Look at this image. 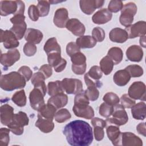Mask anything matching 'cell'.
I'll list each match as a JSON object with an SVG mask.
<instances>
[{
    "label": "cell",
    "instance_id": "obj_57",
    "mask_svg": "<svg viewBox=\"0 0 146 146\" xmlns=\"http://www.w3.org/2000/svg\"><path fill=\"white\" fill-rule=\"evenodd\" d=\"M91 123L93 127L98 126V127H100L102 128H105L107 125V123L105 120L100 119L99 117H94L92 118V120L91 121Z\"/></svg>",
    "mask_w": 146,
    "mask_h": 146
},
{
    "label": "cell",
    "instance_id": "obj_51",
    "mask_svg": "<svg viewBox=\"0 0 146 146\" xmlns=\"http://www.w3.org/2000/svg\"><path fill=\"white\" fill-rule=\"evenodd\" d=\"M36 46L30 42H27L23 47V52L27 56H33L36 52Z\"/></svg>",
    "mask_w": 146,
    "mask_h": 146
},
{
    "label": "cell",
    "instance_id": "obj_16",
    "mask_svg": "<svg viewBox=\"0 0 146 146\" xmlns=\"http://www.w3.org/2000/svg\"><path fill=\"white\" fill-rule=\"evenodd\" d=\"M104 3L101 0H80L79 5L81 10L86 14H92L96 9L101 7Z\"/></svg>",
    "mask_w": 146,
    "mask_h": 146
},
{
    "label": "cell",
    "instance_id": "obj_46",
    "mask_svg": "<svg viewBox=\"0 0 146 146\" xmlns=\"http://www.w3.org/2000/svg\"><path fill=\"white\" fill-rule=\"evenodd\" d=\"M10 129L6 128H1L0 129V145L7 146L10 141L9 133Z\"/></svg>",
    "mask_w": 146,
    "mask_h": 146
},
{
    "label": "cell",
    "instance_id": "obj_11",
    "mask_svg": "<svg viewBox=\"0 0 146 146\" xmlns=\"http://www.w3.org/2000/svg\"><path fill=\"white\" fill-rule=\"evenodd\" d=\"M128 95L134 100H145L146 88L145 84L141 81L133 82L129 87Z\"/></svg>",
    "mask_w": 146,
    "mask_h": 146
},
{
    "label": "cell",
    "instance_id": "obj_24",
    "mask_svg": "<svg viewBox=\"0 0 146 146\" xmlns=\"http://www.w3.org/2000/svg\"><path fill=\"white\" fill-rule=\"evenodd\" d=\"M45 79L46 78L44 75L40 71L34 73L31 78V83L34 88L39 90L44 96L46 95L47 92V87L44 82Z\"/></svg>",
    "mask_w": 146,
    "mask_h": 146
},
{
    "label": "cell",
    "instance_id": "obj_30",
    "mask_svg": "<svg viewBox=\"0 0 146 146\" xmlns=\"http://www.w3.org/2000/svg\"><path fill=\"white\" fill-rule=\"evenodd\" d=\"M145 110V103L143 102H139L131 107L132 115L136 120H144L146 116Z\"/></svg>",
    "mask_w": 146,
    "mask_h": 146
},
{
    "label": "cell",
    "instance_id": "obj_26",
    "mask_svg": "<svg viewBox=\"0 0 146 146\" xmlns=\"http://www.w3.org/2000/svg\"><path fill=\"white\" fill-rule=\"evenodd\" d=\"M43 36V34L40 30L33 28L27 29L25 34L26 40L34 44L39 43L42 40Z\"/></svg>",
    "mask_w": 146,
    "mask_h": 146
},
{
    "label": "cell",
    "instance_id": "obj_28",
    "mask_svg": "<svg viewBox=\"0 0 146 146\" xmlns=\"http://www.w3.org/2000/svg\"><path fill=\"white\" fill-rule=\"evenodd\" d=\"M67 102L68 96L64 93L58 94L54 96H51L47 101V103L52 105L56 108V110L64 107L67 104Z\"/></svg>",
    "mask_w": 146,
    "mask_h": 146
},
{
    "label": "cell",
    "instance_id": "obj_56",
    "mask_svg": "<svg viewBox=\"0 0 146 146\" xmlns=\"http://www.w3.org/2000/svg\"><path fill=\"white\" fill-rule=\"evenodd\" d=\"M94 134L96 140L100 141L104 136V131L103 128L100 127H94Z\"/></svg>",
    "mask_w": 146,
    "mask_h": 146
},
{
    "label": "cell",
    "instance_id": "obj_54",
    "mask_svg": "<svg viewBox=\"0 0 146 146\" xmlns=\"http://www.w3.org/2000/svg\"><path fill=\"white\" fill-rule=\"evenodd\" d=\"M80 51V48L75 42H70L66 46V52L67 55L71 56L77 52Z\"/></svg>",
    "mask_w": 146,
    "mask_h": 146
},
{
    "label": "cell",
    "instance_id": "obj_38",
    "mask_svg": "<svg viewBox=\"0 0 146 146\" xmlns=\"http://www.w3.org/2000/svg\"><path fill=\"white\" fill-rule=\"evenodd\" d=\"M11 100L19 107H24L26 104V96L23 90L17 91L11 98Z\"/></svg>",
    "mask_w": 146,
    "mask_h": 146
},
{
    "label": "cell",
    "instance_id": "obj_6",
    "mask_svg": "<svg viewBox=\"0 0 146 146\" xmlns=\"http://www.w3.org/2000/svg\"><path fill=\"white\" fill-rule=\"evenodd\" d=\"M137 6L133 2H129L123 5L121 10L119 21L121 25L128 27L133 21V17L137 12Z\"/></svg>",
    "mask_w": 146,
    "mask_h": 146
},
{
    "label": "cell",
    "instance_id": "obj_10",
    "mask_svg": "<svg viewBox=\"0 0 146 146\" xmlns=\"http://www.w3.org/2000/svg\"><path fill=\"white\" fill-rule=\"evenodd\" d=\"M71 57L72 71L76 75H82L86 70V57L80 51L73 54Z\"/></svg>",
    "mask_w": 146,
    "mask_h": 146
},
{
    "label": "cell",
    "instance_id": "obj_20",
    "mask_svg": "<svg viewBox=\"0 0 146 146\" xmlns=\"http://www.w3.org/2000/svg\"><path fill=\"white\" fill-rule=\"evenodd\" d=\"M74 114L79 117L91 119L94 116V111L89 105L74 106L72 108Z\"/></svg>",
    "mask_w": 146,
    "mask_h": 146
},
{
    "label": "cell",
    "instance_id": "obj_3",
    "mask_svg": "<svg viewBox=\"0 0 146 146\" xmlns=\"http://www.w3.org/2000/svg\"><path fill=\"white\" fill-rule=\"evenodd\" d=\"M25 3L22 1H1L0 2V13L1 16L10 14H24Z\"/></svg>",
    "mask_w": 146,
    "mask_h": 146
},
{
    "label": "cell",
    "instance_id": "obj_53",
    "mask_svg": "<svg viewBox=\"0 0 146 146\" xmlns=\"http://www.w3.org/2000/svg\"><path fill=\"white\" fill-rule=\"evenodd\" d=\"M18 72L20 73L26 79V81H29L33 76V71L29 67L26 66H23L21 67Z\"/></svg>",
    "mask_w": 146,
    "mask_h": 146
},
{
    "label": "cell",
    "instance_id": "obj_36",
    "mask_svg": "<svg viewBox=\"0 0 146 146\" xmlns=\"http://www.w3.org/2000/svg\"><path fill=\"white\" fill-rule=\"evenodd\" d=\"M47 91L48 94L51 96L63 93L64 91L61 85V81L56 80L55 82H50L47 85Z\"/></svg>",
    "mask_w": 146,
    "mask_h": 146
},
{
    "label": "cell",
    "instance_id": "obj_12",
    "mask_svg": "<svg viewBox=\"0 0 146 146\" xmlns=\"http://www.w3.org/2000/svg\"><path fill=\"white\" fill-rule=\"evenodd\" d=\"M0 42L3 43V46L6 49H14L17 47L19 42L15 35L11 30H1Z\"/></svg>",
    "mask_w": 146,
    "mask_h": 146
},
{
    "label": "cell",
    "instance_id": "obj_49",
    "mask_svg": "<svg viewBox=\"0 0 146 146\" xmlns=\"http://www.w3.org/2000/svg\"><path fill=\"white\" fill-rule=\"evenodd\" d=\"M120 101L121 102V104L124 108H130L136 104L135 100L132 99L131 98H130L129 95L127 94H123L121 96L120 99Z\"/></svg>",
    "mask_w": 146,
    "mask_h": 146
},
{
    "label": "cell",
    "instance_id": "obj_52",
    "mask_svg": "<svg viewBox=\"0 0 146 146\" xmlns=\"http://www.w3.org/2000/svg\"><path fill=\"white\" fill-rule=\"evenodd\" d=\"M28 14H29V18L33 21H38L39 17H40L37 6L34 5H30L29 6L28 9Z\"/></svg>",
    "mask_w": 146,
    "mask_h": 146
},
{
    "label": "cell",
    "instance_id": "obj_15",
    "mask_svg": "<svg viewBox=\"0 0 146 146\" xmlns=\"http://www.w3.org/2000/svg\"><path fill=\"white\" fill-rule=\"evenodd\" d=\"M20 59V52L16 49L8 50L6 53L2 54L0 57V62L6 68L13 66Z\"/></svg>",
    "mask_w": 146,
    "mask_h": 146
},
{
    "label": "cell",
    "instance_id": "obj_23",
    "mask_svg": "<svg viewBox=\"0 0 146 146\" xmlns=\"http://www.w3.org/2000/svg\"><path fill=\"white\" fill-rule=\"evenodd\" d=\"M1 122L4 125H8L14 116V108L7 104H3L0 108Z\"/></svg>",
    "mask_w": 146,
    "mask_h": 146
},
{
    "label": "cell",
    "instance_id": "obj_55",
    "mask_svg": "<svg viewBox=\"0 0 146 146\" xmlns=\"http://www.w3.org/2000/svg\"><path fill=\"white\" fill-rule=\"evenodd\" d=\"M39 71L41 72L46 78V79L50 77L52 74V66L50 64H43L39 69Z\"/></svg>",
    "mask_w": 146,
    "mask_h": 146
},
{
    "label": "cell",
    "instance_id": "obj_32",
    "mask_svg": "<svg viewBox=\"0 0 146 146\" xmlns=\"http://www.w3.org/2000/svg\"><path fill=\"white\" fill-rule=\"evenodd\" d=\"M56 111V108L49 103L44 104L38 111V115L43 118L53 120Z\"/></svg>",
    "mask_w": 146,
    "mask_h": 146
},
{
    "label": "cell",
    "instance_id": "obj_18",
    "mask_svg": "<svg viewBox=\"0 0 146 146\" xmlns=\"http://www.w3.org/2000/svg\"><path fill=\"white\" fill-rule=\"evenodd\" d=\"M66 27L76 36H83L86 31L84 25L76 18L68 19L66 25Z\"/></svg>",
    "mask_w": 146,
    "mask_h": 146
},
{
    "label": "cell",
    "instance_id": "obj_33",
    "mask_svg": "<svg viewBox=\"0 0 146 146\" xmlns=\"http://www.w3.org/2000/svg\"><path fill=\"white\" fill-rule=\"evenodd\" d=\"M43 49L47 55L51 52L61 53V48L55 37L49 38L45 43Z\"/></svg>",
    "mask_w": 146,
    "mask_h": 146
},
{
    "label": "cell",
    "instance_id": "obj_58",
    "mask_svg": "<svg viewBox=\"0 0 146 146\" xmlns=\"http://www.w3.org/2000/svg\"><path fill=\"white\" fill-rule=\"evenodd\" d=\"M136 130L139 134H140L144 136H146V129H145V123H139L136 127Z\"/></svg>",
    "mask_w": 146,
    "mask_h": 146
},
{
    "label": "cell",
    "instance_id": "obj_48",
    "mask_svg": "<svg viewBox=\"0 0 146 146\" xmlns=\"http://www.w3.org/2000/svg\"><path fill=\"white\" fill-rule=\"evenodd\" d=\"M92 36L96 42H101L103 41L105 38V32L101 27H96L92 30Z\"/></svg>",
    "mask_w": 146,
    "mask_h": 146
},
{
    "label": "cell",
    "instance_id": "obj_45",
    "mask_svg": "<svg viewBox=\"0 0 146 146\" xmlns=\"http://www.w3.org/2000/svg\"><path fill=\"white\" fill-rule=\"evenodd\" d=\"M113 110V106L109 105L105 102L101 104L99 106V112L101 116L104 117L108 118L112 113Z\"/></svg>",
    "mask_w": 146,
    "mask_h": 146
},
{
    "label": "cell",
    "instance_id": "obj_41",
    "mask_svg": "<svg viewBox=\"0 0 146 146\" xmlns=\"http://www.w3.org/2000/svg\"><path fill=\"white\" fill-rule=\"evenodd\" d=\"M129 73L131 77L137 78L140 77L143 74V68L137 64H132L128 66L125 68Z\"/></svg>",
    "mask_w": 146,
    "mask_h": 146
},
{
    "label": "cell",
    "instance_id": "obj_35",
    "mask_svg": "<svg viewBox=\"0 0 146 146\" xmlns=\"http://www.w3.org/2000/svg\"><path fill=\"white\" fill-rule=\"evenodd\" d=\"M106 132L108 138L112 141V144L114 145L119 139L121 133L119 126L111 124L107 127Z\"/></svg>",
    "mask_w": 146,
    "mask_h": 146
},
{
    "label": "cell",
    "instance_id": "obj_21",
    "mask_svg": "<svg viewBox=\"0 0 146 146\" xmlns=\"http://www.w3.org/2000/svg\"><path fill=\"white\" fill-rule=\"evenodd\" d=\"M112 17V13L107 9H102L96 11L92 16V22L95 24H104L109 22Z\"/></svg>",
    "mask_w": 146,
    "mask_h": 146
},
{
    "label": "cell",
    "instance_id": "obj_37",
    "mask_svg": "<svg viewBox=\"0 0 146 146\" xmlns=\"http://www.w3.org/2000/svg\"><path fill=\"white\" fill-rule=\"evenodd\" d=\"M100 68L102 71L106 75L110 74L113 67V63L112 60L107 55L103 57L100 61Z\"/></svg>",
    "mask_w": 146,
    "mask_h": 146
},
{
    "label": "cell",
    "instance_id": "obj_4",
    "mask_svg": "<svg viewBox=\"0 0 146 146\" xmlns=\"http://www.w3.org/2000/svg\"><path fill=\"white\" fill-rule=\"evenodd\" d=\"M29 119L27 114L22 111L15 113L11 121L7 125L14 134L21 135L23 133V127L29 124Z\"/></svg>",
    "mask_w": 146,
    "mask_h": 146
},
{
    "label": "cell",
    "instance_id": "obj_25",
    "mask_svg": "<svg viewBox=\"0 0 146 146\" xmlns=\"http://www.w3.org/2000/svg\"><path fill=\"white\" fill-rule=\"evenodd\" d=\"M109 38L112 42L122 43L127 40L128 36L125 30L116 27L112 29L110 32Z\"/></svg>",
    "mask_w": 146,
    "mask_h": 146
},
{
    "label": "cell",
    "instance_id": "obj_40",
    "mask_svg": "<svg viewBox=\"0 0 146 146\" xmlns=\"http://www.w3.org/2000/svg\"><path fill=\"white\" fill-rule=\"evenodd\" d=\"M84 93L88 100L92 102L97 100L99 96V92L96 86H87V88L84 91Z\"/></svg>",
    "mask_w": 146,
    "mask_h": 146
},
{
    "label": "cell",
    "instance_id": "obj_27",
    "mask_svg": "<svg viewBox=\"0 0 146 146\" xmlns=\"http://www.w3.org/2000/svg\"><path fill=\"white\" fill-rule=\"evenodd\" d=\"M35 125L43 133H49L51 132L54 128V123L52 120L45 119L38 115V120L35 122Z\"/></svg>",
    "mask_w": 146,
    "mask_h": 146
},
{
    "label": "cell",
    "instance_id": "obj_34",
    "mask_svg": "<svg viewBox=\"0 0 146 146\" xmlns=\"http://www.w3.org/2000/svg\"><path fill=\"white\" fill-rule=\"evenodd\" d=\"M107 56L112 60L114 64H117L120 63L123 59V52L120 48L113 47L108 50Z\"/></svg>",
    "mask_w": 146,
    "mask_h": 146
},
{
    "label": "cell",
    "instance_id": "obj_8",
    "mask_svg": "<svg viewBox=\"0 0 146 146\" xmlns=\"http://www.w3.org/2000/svg\"><path fill=\"white\" fill-rule=\"evenodd\" d=\"M143 145L142 140L130 132H121L119 139L114 145L123 146H141Z\"/></svg>",
    "mask_w": 146,
    "mask_h": 146
},
{
    "label": "cell",
    "instance_id": "obj_59",
    "mask_svg": "<svg viewBox=\"0 0 146 146\" xmlns=\"http://www.w3.org/2000/svg\"><path fill=\"white\" fill-rule=\"evenodd\" d=\"M140 45L143 47L144 48L145 47V36H140Z\"/></svg>",
    "mask_w": 146,
    "mask_h": 146
},
{
    "label": "cell",
    "instance_id": "obj_42",
    "mask_svg": "<svg viewBox=\"0 0 146 146\" xmlns=\"http://www.w3.org/2000/svg\"><path fill=\"white\" fill-rule=\"evenodd\" d=\"M103 100L106 103L112 106L118 104L120 102V98L119 96L116 94L112 92L106 93L104 95Z\"/></svg>",
    "mask_w": 146,
    "mask_h": 146
},
{
    "label": "cell",
    "instance_id": "obj_17",
    "mask_svg": "<svg viewBox=\"0 0 146 146\" xmlns=\"http://www.w3.org/2000/svg\"><path fill=\"white\" fill-rule=\"evenodd\" d=\"M44 96L39 90L34 88L29 95V100L31 108L38 111L45 104Z\"/></svg>",
    "mask_w": 146,
    "mask_h": 146
},
{
    "label": "cell",
    "instance_id": "obj_2",
    "mask_svg": "<svg viewBox=\"0 0 146 146\" xmlns=\"http://www.w3.org/2000/svg\"><path fill=\"white\" fill-rule=\"evenodd\" d=\"M26 79L18 72L13 71L2 75L0 78V87L6 91L23 88L26 86Z\"/></svg>",
    "mask_w": 146,
    "mask_h": 146
},
{
    "label": "cell",
    "instance_id": "obj_14",
    "mask_svg": "<svg viewBox=\"0 0 146 146\" xmlns=\"http://www.w3.org/2000/svg\"><path fill=\"white\" fill-rule=\"evenodd\" d=\"M48 64L54 67L55 71L60 72L63 71L66 66L67 61L62 58L59 52H51L47 55Z\"/></svg>",
    "mask_w": 146,
    "mask_h": 146
},
{
    "label": "cell",
    "instance_id": "obj_44",
    "mask_svg": "<svg viewBox=\"0 0 146 146\" xmlns=\"http://www.w3.org/2000/svg\"><path fill=\"white\" fill-rule=\"evenodd\" d=\"M50 5L48 1H39L38 2L37 8L38 9L40 17H46L48 15L50 11Z\"/></svg>",
    "mask_w": 146,
    "mask_h": 146
},
{
    "label": "cell",
    "instance_id": "obj_9",
    "mask_svg": "<svg viewBox=\"0 0 146 146\" xmlns=\"http://www.w3.org/2000/svg\"><path fill=\"white\" fill-rule=\"evenodd\" d=\"M61 85L67 94L76 95L83 91L82 82L78 79L64 78L61 81Z\"/></svg>",
    "mask_w": 146,
    "mask_h": 146
},
{
    "label": "cell",
    "instance_id": "obj_7",
    "mask_svg": "<svg viewBox=\"0 0 146 146\" xmlns=\"http://www.w3.org/2000/svg\"><path fill=\"white\" fill-rule=\"evenodd\" d=\"M25 19L24 14H16L10 18V22L13 25L10 30L15 35L18 40L24 36L27 30V25Z\"/></svg>",
    "mask_w": 146,
    "mask_h": 146
},
{
    "label": "cell",
    "instance_id": "obj_22",
    "mask_svg": "<svg viewBox=\"0 0 146 146\" xmlns=\"http://www.w3.org/2000/svg\"><path fill=\"white\" fill-rule=\"evenodd\" d=\"M126 56L128 59L132 62H139L143 57V51L141 47L137 45L129 46L126 51Z\"/></svg>",
    "mask_w": 146,
    "mask_h": 146
},
{
    "label": "cell",
    "instance_id": "obj_39",
    "mask_svg": "<svg viewBox=\"0 0 146 146\" xmlns=\"http://www.w3.org/2000/svg\"><path fill=\"white\" fill-rule=\"evenodd\" d=\"M71 117V115L68 110L66 108H62L55 113L54 119L58 123H62L70 119Z\"/></svg>",
    "mask_w": 146,
    "mask_h": 146
},
{
    "label": "cell",
    "instance_id": "obj_47",
    "mask_svg": "<svg viewBox=\"0 0 146 146\" xmlns=\"http://www.w3.org/2000/svg\"><path fill=\"white\" fill-rule=\"evenodd\" d=\"M89 100L86 96L83 91L76 94L74 98L75 106H85L89 105Z\"/></svg>",
    "mask_w": 146,
    "mask_h": 146
},
{
    "label": "cell",
    "instance_id": "obj_13",
    "mask_svg": "<svg viewBox=\"0 0 146 146\" xmlns=\"http://www.w3.org/2000/svg\"><path fill=\"white\" fill-rule=\"evenodd\" d=\"M126 31L128 38H135L144 36L146 34V22L143 21H139L135 24L126 27Z\"/></svg>",
    "mask_w": 146,
    "mask_h": 146
},
{
    "label": "cell",
    "instance_id": "obj_19",
    "mask_svg": "<svg viewBox=\"0 0 146 146\" xmlns=\"http://www.w3.org/2000/svg\"><path fill=\"white\" fill-rule=\"evenodd\" d=\"M68 20V13L66 9L62 7L57 9L55 12L53 22L54 25L59 28H64Z\"/></svg>",
    "mask_w": 146,
    "mask_h": 146
},
{
    "label": "cell",
    "instance_id": "obj_43",
    "mask_svg": "<svg viewBox=\"0 0 146 146\" xmlns=\"http://www.w3.org/2000/svg\"><path fill=\"white\" fill-rule=\"evenodd\" d=\"M89 77L93 80L96 82H99V80L103 76V72L102 71L100 67L98 66H94L87 72Z\"/></svg>",
    "mask_w": 146,
    "mask_h": 146
},
{
    "label": "cell",
    "instance_id": "obj_29",
    "mask_svg": "<svg viewBox=\"0 0 146 146\" xmlns=\"http://www.w3.org/2000/svg\"><path fill=\"white\" fill-rule=\"evenodd\" d=\"M131 76L125 69L116 71L113 77L114 83L120 87L125 86L129 82Z\"/></svg>",
    "mask_w": 146,
    "mask_h": 146
},
{
    "label": "cell",
    "instance_id": "obj_50",
    "mask_svg": "<svg viewBox=\"0 0 146 146\" xmlns=\"http://www.w3.org/2000/svg\"><path fill=\"white\" fill-rule=\"evenodd\" d=\"M123 6V2L119 0H111L108 6V10L111 13H117L121 10Z\"/></svg>",
    "mask_w": 146,
    "mask_h": 146
},
{
    "label": "cell",
    "instance_id": "obj_31",
    "mask_svg": "<svg viewBox=\"0 0 146 146\" xmlns=\"http://www.w3.org/2000/svg\"><path fill=\"white\" fill-rule=\"evenodd\" d=\"M96 41L90 35H83L76 40V44L80 48H91L96 44Z\"/></svg>",
    "mask_w": 146,
    "mask_h": 146
},
{
    "label": "cell",
    "instance_id": "obj_5",
    "mask_svg": "<svg viewBox=\"0 0 146 146\" xmlns=\"http://www.w3.org/2000/svg\"><path fill=\"white\" fill-rule=\"evenodd\" d=\"M112 117H108L106 121L108 124L120 126L126 124L128 120V116L125 108L119 103L113 106Z\"/></svg>",
    "mask_w": 146,
    "mask_h": 146
},
{
    "label": "cell",
    "instance_id": "obj_1",
    "mask_svg": "<svg viewBox=\"0 0 146 146\" xmlns=\"http://www.w3.org/2000/svg\"><path fill=\"white\" fill-rule=\"evenodd\" d=\"M63 133L67 143L72 146H88L93 141L92 129L86 121L76 120L64 127Z\"/></svg>",
    "mask_w": 146,
    "mask_h": 146
}]
</instances>
